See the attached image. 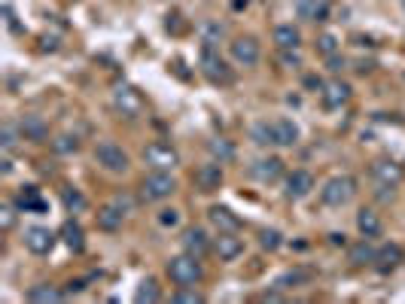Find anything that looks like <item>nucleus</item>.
<instances>
[{"label": "nucleus", "instance_id": "11", "mask_svg": "<svg viewBox=\"0 0 405 304\" xmlns=\"http://www.w3.org/2000/svg\"><path fill=\"white\" fill-rule=\"evenodd\" d=\"M214 250L219 262H235L244 253V241L238 238V231H219V238L214 241Z\"/></svg>", "mask_w": 405, "mask_h": 304}, {"label": "nucleus", "instance_id": "17", "mask_svg": "<svg viewBox=\"0 0 405 304\" xmlns=\"http://www.w3.org/2000/svg\"><path fill=\"white\" fill-rule=\"evenodd\" d=\"M253 176L259 183H274L284 176V162L277 159V155H268V159H259L253 164Z\"/></svg>", "mask_w": 405, "mask_h": 304}, {"label": "nucleus", "instance_id": "28", "mask_svg": "<svg viewBox=\"0 0 405 304\" xmlns=\"http://www.w3.org/2000/svg\"><path fill=\"white\" fill-rule=\"evenodd\" d=\"M16 204H18V210H43L46 207V201L40 198V189L37 186H25L22 192H18V198H16Z\"/></svg>", "mask_w": 405, "mask_h": 304}, {"label": "nucleus", "instance_id": "37", "mask_svg": "<svg viewBox=\"0 0 405 304\" xmlns=\"http://www.w3.org/2000/svg\"><path fill=\"white\" fill-rule=\"evenodd\" d=\"M259 243H262L265 250H272V253H274V250H277V247H281V243H284V241H281V231H274V229H265L262 234H259Z\"/></svg>", "mask_w": 405, "mask_h": 304}, {"label": "nucleus", "instance_id": "22", "mask_svg": "<svg viewBox=\"0 0 405 304\" xmlns=\"http://www.w3.org/2000/svg\"><path fill=\"white\" fill-rule=\"evenodd\" d=\"M375 250L372 243H369V238H363L360 243H353L351 247V253H347V262L353 265V268H363V265H375Z\"/></svg>", "mask_w": 405, "mask_h": 304}, {"label": "nucleus", "instance_id": "4", "mask_svg": "<svg viewBox=\"0 0 405 304\" xmlns=\"http://www.w3.org/2000/svg\"><path fill=\"white\" fill-rule=\"evenodd\" d=\"M95 162L101 164L104 171H110V174H125L128 171V152L122 150L119 143H113V140H101L98 146H95Z\"/></svg>", "mask_w": 405, "mask_h": 304}, {"label": "nucleus", "instance_id": "14", "mask_svg": "<svg viewBox=\"0 0 405 304\" xmlns=\"http://www.w3.org/2000/svg\"><path fill=\"white\" fill-rule=\"evenodd\" d=\"M351 101V85L344 80H332L323 85V107L326 110H341V107Z\"/></svg>", "mask_w": 405, "mask_h": 304}, {"label": "nucleus", "instance_id": "3", "mask_svg": "<svg viewBox=\"0 0 405 304\" xmlns=\"http://www.w3.org/2000/svg\"><path fill=\"white\" fill-rule=\"evenodd\" d=\"M177 192V180L171 171H152L140 186V198L143 201H165Z\"/></svg>", "mask_w": 405, "mask_h": 304}, {"label": "nucleus", "instance_id": "39", "mask_svg": "<svg viewBox=\"0 0 405 304\" xmlns=\"http://www.w3.org/2000/svg\"><path fill=\"white\" fill-rule=\"evenodd\" d=\"M317 49H320V52H323L326 58H330V55H335V52H339V40H335L332 34H323L320 40H317Z\"/></svg>", "mask_w": 405, "mask_h": 304}, {"label": "nucleus", "instance_id": "6", "mask_svg": "<svg viewBox=\"0 0 405 304\" xmlns=\"http://www.w3.org/2000/svg\"><path fill=\"white\" fill-rule=\"evenodd\" d=\"M113 107H116V113L125 116V119H140V113H143V97L138 88H131V85H116L113 88Z\"/></svg>", "mask_w": 405, "mask_h": 304}, {"label": "nucleus", "instance_id": "23", "mask_svg": "<svg viewBox=\"0 0 405 304\" xmlns=\"http://www.w3.org/2000/svg\"><path fill=\"white\" fill-rule=\"evenodd\" d=\"M64 298V292L52 286V283H37V286L28 289V301H34V304H52V301H61Z\"/></svg>", "mask_w": 405, "mask_h": 304}, {"label": "nucleus", "instance_id": "18", "mask_svg": "<svg viewBox=\"0 0 405 304\" xmlns=\"http://www.w3.org/2000/svg\"><path fill=\"white\" fill-rule=\"evenodd\" d=\"M207 219H210V225H214L217 231H241V219L229 207H223V204L210 207L207 210Z\"/></svg>", "mask_w": 405, "mask_h": 304}, {"label": "nucleus", "instance_id": "9", "mask_svg": "<svg viewBox=\"0 0 405 304\" xmlns=\"http://www.w3.org/2000/svg\"><path fill=\"white\" fill-rule=\"evenodd\" d=\"M201 73H205L210 83H217V85L231 83V71H229V64L214 52V46H205V52H201Z\"/></svg>", "mask_w": 405, "mask_h": 304}, {"label": "nucleus", "instance_id": "20", "mask_svg": "<svg viewBox=\"0 0 405 304\" xmlns=\"http://www.w3.org/2000/svg\"><path fill=\"white\" fill-rule=\"evenodd\" d=\"M58 234H61V241H64L67 250H73V253H83L85 250V231H83V225L76 222V219H67Z\"/></svg>", "mask_w": 405, "mask_h": 304}, {"label": "nucleus", "instance_id": "5", "mask_svg": "<svg viewBox=\"0 0 405 304\" xmlns=\"http://www.w3.org/2000/svg\"><path fill=\"white\" fill-rule=\"evenodd\" d=\"M143 162H147L152 171H174L180 164V152L165 140H152L147 150H143Z\"/></svg>", "mask_w": 405, "mask_h": 304}, {"label": "nucleus", "instance_id": "10", "mask_svg": "<svg viewBox=\"0 0 405 304\" xmlns=\"http://www.w3.org/2000/svg\"><path fill=\"white\" fill-rule=\"evenodd\" d=\"M402 176H405V171H402V164H397L393 159H378L372 164V180L381 186V189H397V186L402 183Z\"/></svg>", "mask_w": 405, "mask_h": 304}, {"label": "nucleus", "instance_id": "2", "mask_svg": "<svg viewBox=\"0 0 405 304\" xmlns=\"http://www.w3.org/2000/svg\"><path fill=\"white\" fill-rule=\"evenodd\" d=\"M353 195H356V180L351 174H335L332 180H326L323 189H320V198H323L326 207H344Z\"/></svg>", "mask_w": 405, "mask_h": 304}, {"label": "nucleus", "instance_id": "15", "mask_svg": "<svg viewBox=\"0 0 405 304\" xmlns=\"http://www.w3.org/2000/svg\"><path fill=\"white\" fill-rule=\"evenodd\" d=\"M195 186L201 192H217L219 186H223V168H219V162L201 164V168L195 171Z\"/></svg>", "mask_w": 405, "mask_h": 304}, {"label": "nucleus", "instance_id": "26", "mask_svg": "<svg viewBox=\"0 0 405 304\" xmlns=\"http://www.w3.org/2000/svg\"><path fill=\"white\" fill-rule=\"evenodd\" d=\"M274 43H277V49H298L302 46V34H298V28L296 25H277L274 28Z\"/></svg>", "mask_w": 405, "mask_h": 304}, {"label": "nucleus", "instance_id": "29", "mask_svg": "<svg viewBox=\"0 0 405 304\" xmlns=\"http://www.w3.org/2000/svg\"><path fill=\"white\" fill-rule=\"evenodd\" d=\"M61 204L67 213H83L85 207H89V201H85V195L80 189H73V186H67V189H61Z\"/></svg>", "mask_w": 405, "mask_h": 304}, {"label": "nucleus", "instance_id": "36", "mask_svg": "<svg viewBox=\"0 0 405 304\" xmlns=\"http://www.w3.org/2000/svg\"><path fill=\"white\" fill-rule=\"evenodd\" d=\"M16 207H18V204H4V207H0V229H4V231L16 229Z\"/></svg>", "mask_w": 405, "mask_h": 304}, {"label": "nucleus", "instance_id": "38", "mask_svg": "<svg viewBox=\"0 0 405 304\" xmlns=\"http://www.w3.org/2000/svg\"><path fill=\"white\" fill-rule=\"evenodd\" d=\"M223 34H226V28H223V25H205V28H201V37H205V43H207V46H214Z\"/></svg>", "mask_w": 405, "mask_h": 304}, {"label": "nucleus", "instance_id": "13", "mask_svg": "<svg viewBox=\"0 0 405 304\" xmlns=\"http://www.w3.org/2000/svg\"><path fill=\"white\" fill-rule=\"evenodd\" d=\"M311 189H314V176L308 174V171H293V174L286 176V198H289V201L308 198V195H311Z\"/></svg>", "mask_w": 405, "mask_h": 304}, {"label": "nucleus", "instance_id": "31", "mask_svg": "<svg viewBox=\"0 0 405 304\" xmlns=\"http://www.w3.org/2000/svg\"><path fill=\"white\" fill-rule=\"evenodd\" d=\"M162 298V289H159V283L156 280H152V277H147V280H143L140 283V286H138V296H134V301H159Z\"/></svg>", "mask_w": 405, "mask_h": 304}, {"label": "nucleus", "instance_id": "40", "mask_svg": "<svg viewBox=\"0 0 405 304\" xmlns=\"http://www.w3.org/2000/svg\"><path fill=\"white\" fill-rule=\"evenodd\" d=\"M113 204H116V207H119V210L125 213V217H128V213H131V207H134V201L128 198V195H116V198H113Z\"/></svg>", "mask_w": 405, "mask_h": 304}, {"label": "nucleus", "instance_id": "30", "mask_svg": "<svg viewBox=\"0 0 405 304\" xmlns=\"http://www.w3.org/2000/svg\"><path fill=\"white\" fill-rule=\"evenodd\" d=\"M207 150H210V155H214L219 164H226V162L235 159V146H231L229 140H210Z\"/></svg>", "mask_w": 405, "mask_h": 304}, {"label": "nucleus", "instance_id": "21", "mask_svg": "<svg viewBox=\"0 0 405 304\" xmlns=\"http://www.w3.org/2000/svg\"><path fill=\"white\" fill-rule=\"evenodd\" d=\"M18 128H22V137H25V140H31V143H43L46 137H49V125H46L40 116H25Z\"/></svg>", "mask_w": 405, "mask_h": 304}, {"label": "nucleus", "instance_id": "8", "mask_svg": "<svg viewBox=\"0 0 405 304\" xmlns=\"http://www.w3.org/2000/svg\"><path fill=\"white\" fill-rule=\"evenodd\" d=\"M229 55H231V61L241 64V67H256L262 52H259L256 37H235V40L229 43Z\"/></svg>", "mask_w": 405, "mask_h": 304}, {"label": "nucleus", "instance_id": "24", "mask_svg": "<svg viewBox=\"0 0 405 304\" xmlns=\"http://www.w3.org/2000/svg\"><path fill=\"white\" fill-rule=\"evenodd\" d=\"M274 125V146H296L298 143V128L293 119H277Z\"/></svg>", "mask_w": 405, "mask_h": 304}, {"label": "nucleus", "instance_id": "27", "mask_svg": "<svg viewBox=\"0 0 405 304\" xmlns=\"http://www.w3.org/2000/svg\"><path fill=\"white\" fill-rule=\"evenodd\" d=\"M122 219H125V213L116 207V204H107V207L98 210V229L101 231H119L122 229Z\"/></svg>", "mask_w": 405, "mask_h": 304}, {"label": "nucleus", "instance_id": "7", "mask_svg": "<svg viewBox=\"0 0 405 304\" xmlns=\"http://www.w3.org/2000/svg\"><path fill=\"white\" fill-rule=\"evenodd\" d=\"M61 238V234H55L52 229H46V225H31V229L25 231V247L34 253V256H49L55 250V241Z\"/></svg>", "mask_w": 405, "mask_h": 304}, {"label": "nucleus", "instance_id": "35", "mask_svg": "<svg viewBox=\"0 0 405 304\" xmlns=\"http://www.w3.org/2000/svg\"><path fill=\"white\" fill-rule=\"evenodd\" d=\"M22 131V128H18ZM18 131L13 122H4V131H0V146H4V152H13L18 146Z\"/></svg>", "mask_w": 405, "mask_h": 304}, {"label": "nucleus", "instance_id": "34", "mask_svg": "<svg viewBox=\"0 0 405 304\" xmlns=\"http://www.w3.org/2000/svg\"><path fill=\"white\" fill-rule=\"evenodd\" d=\"M171 301H177V304H201V301H205V296H201L195 286H180L171 296Z\"/></svg>", "mask_w": 405, "mask_h": 304}, {"label": "nucleus", "instance_id": "12", "mask_svg": "<svg viewBox=\"0 0 405 304\" xmlns=\"http://www.w3.org/2000/svg\"><path fill=\"white\" fill-rule=\"evenodd\" d=\"M210 238H207V231L205 229H186L183 231V253H192V256H198V259H205L207 253H210Z\"/></svg>", "mask_w": 405, "mask_h": 304}, {"label": "nucleus", "instance_id": "16", "mask_svg": "<svg viewBox=\"0 0 405 304\" xmlns=\"http://www.w3.org/2000/svg\"><path fill=\"white\" fill-rule=\"evenodd\" d=\"M399 265H402V250H399V243H384V247L375 253V268H378L381 274L397 271Z\"/></svg>", "mask_w": 405, "mask_h": 304}, {"label": "nucleus", "instance_id": "32", "mask_svg": "<svg viewBox=\"0 0 405 304\" xmlns=\"http://www.w3.org/2000/svg\"><path fill=\"white\" fill-rule=\"evenodd\" d=\"M52 150H55L58 155H71V152L80 150V137H76V134H61V137H55V140H52Z\"/></svg>", "mask_w": 405, "mask_h": 304}, {"label": "nucleus", "instance_id": "19", "mask_svg": "<svg viewBox=\"0 0 405 304\" xmlns=\"http://www.w3.org/2000/svg\"><path fill=\"white\" fill-rule=\"evenodd\" d=\"M356 229H360L363 238L372 241V238H378V234L384 231V222H381V217L372 207H363L360 213H356Z\"/></svg>", "mask_w": 405, "mask_h": 304}, {"label": "nucleus", "instance_id": "1", "mask_svg": "<svg viewBox=\"0 0 405 304\" xmlns=\"http://www.w3.org/2000/svg\"><path fill=\"white\" fill-rule=\"evenodd\" d=\"M168 277L177 286H198L201 277H205V268H201V259L192 256V253H183V256H174L168 262Z\"/></svg>", "mask_w": 405, "mask_h": 304}, {"label": "nucleus", "instance_id": "41", "mask_svg": "<svg viewBox=\"0 0 405 304\" xmlns=\"http://www.w3.org/2000/svg\"><path fill=\"white\" fill-rule=\"evenodd\" d=\"M159 222L165 225V229H168V225H177V222H180V213H177V210H162Z\"/></svg>", "mask_w": 405, "mask_h": 304}, {"label": "nucleus", "instance_id": "33", "mask_svg": "<svg viewBox=\"0 0 405 304\" xmlns=\"http://www.w3.org/2000/svg\"><path fill=\"white\" fill-rule=\"evenodd\" d=\"M250 137L259 143V146H274V125L268 122H259L253 125V131H250Z\"/></svg>", "mask_w": 405, "mask_h": 304}, {"label": "nucleus", "instance_id": "25", "mask_svg": "<svg viewBox=\"0 0 405 304\" xmlns=\"http://www.w3.org/2000/svg\"><path fill=\"white\" fill-rule=\"evenodd\" d=\"M296 9L308 22H326V16H330V6H326L323 0H298Z\"/></svg>", "mask_w": 405, "mask_h": 304}]
</instances>
